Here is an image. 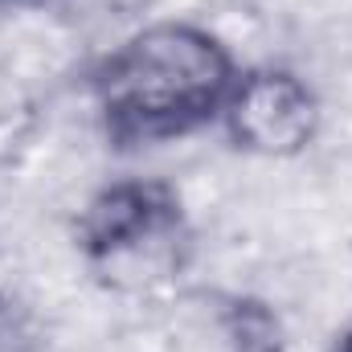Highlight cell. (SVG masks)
<instances>
[{"label":"cell","mask_w":352,"mask_h":352,"mask_svg":"<svg viewBox=\"0 0 352 352\" xmlns=\"http://www.w3.org/2000/svg\"><path fill=\"white\" fill-rule=\"evenodd\" d=\"M234 50L205 25L152 21L87 70L98 127L115 152L173 144L217 123L238 82Z\"/></svg>","instance_id":"1"},{"label":"cell","mask_w":352,"mask_h":352,"mask_svg":"<svg viewBox=\"0 0 352 352\" xmlns=\"http://www.w3.org/2000/svg\"><path fill=\"white\" fill-rule=\"evenodd\" d=\"M74 246L115 287L180 274L192 250L184 201L168 180L123 176L102 184L74 221Z\"/></svg>","instance_id":"2"},{"label":"cell","mask_w":352,"mask_h":352,"mask_svg":"<svg viewBox=\"0 0 352 352\" xmlns=\"http://www.w3.org/2000/svg\"><path fill=\"white\" fill-rule=\"evenodd\" d=\"M217 123L226 140L246 156L295 160L320 140L324 107L303 74L287 66H254L238 74Z\"/></svg>","instance_id":"3"},{"label":"cell","mask_w":352,"mask_h":352,"mask_svg":"<svg viewBox=\"0 0 352 352\" xmlns=\"http://www.w3.org/2000/svg\"><path fill=\"white\" fill-rule=\"evenodd\" d=\"M213 324L221 332L226 352H287V328L278 311L258 295H217L213 299Z\"/></svg>","instance_id":"4"},{"label":"cell","mask_w":352,"mask_h":352,"mask_svg":"<svg viewBox=\"0 0 352 352\" xmlns=\"http://www.w3.org/2000/svg\"><path fill=\"white\" fill-rule=\"evenodd\" d=\"M152 0H70L66 8H78V16H94V21H131Z\"/></svg>","instance_id":"5"},{"label":"cell","mask_w":352,"mask_h":352,"mask_svg":"<svg viewBox=\"0 0 352 352\" xmlns=\"http://www.w3.org/2000/svg\"><path fill=\"white\" fill-rule=\"evenodd\" d=\"M332 352H352V324L336 336V344H332Z\"/></svg>","instance_id":"6"},{"label":"cell","mask_w":352,"mask_h":352,"mask_svg":"<svg viewBox=\"0 0 352 352\" xmlns=\"http://www.w3.org/2000/svg\"><path fill=\"white\" fill-rule=\"evenodd\" d=\"M0 4H12V0H0Z\"/></svg>","instance_id":"7"}]
</instances>
